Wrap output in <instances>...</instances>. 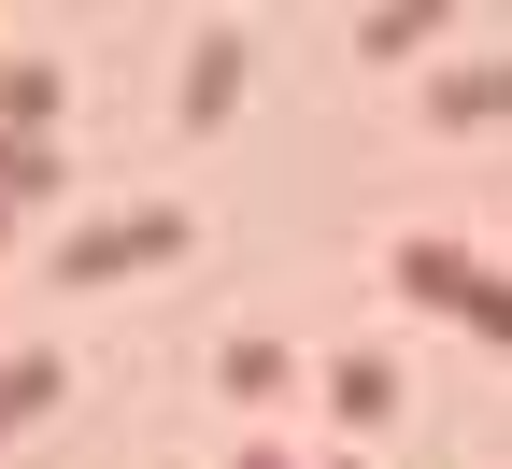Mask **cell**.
<instances>
[{
  "label": "cell",
  "instance_id": "5b68a950",
  "mask_svg": "<svg viewBox=\"0 0 512 469\" xmlns=\"http://www.w3.org/2000/svg\"><path fill=\"white\" fill-rule=\"evenodd\" d=\"M43 398H57V356H15V370H0V441H15Z\"/></svg>",
  "mask_w": 512,
  "mask_h": 469
},
{
  "label": "cell",
  "instance_id": "6da1fadb",
  "mask_svg": "<svg viewBox=\"0 0 512 469\" xmlns=\"http://www.w3.org/2000/svg\"><path fill=\"white\" fill-rule=\"evenodd\" d=\"M399 285L441 299V313H470L484 342H512V271H484V256H456V242H399Z\"/></svg>",
  "mask_w": 512,
  "mask_h": 469
},
{
  "label": "cell",
  "instance_id": "8992f818",
  "mask_svg": "<svg viewBox=\"0 0 512 469\" xmlns=\"http://www.w3.org/2000/svg\"><path fill=\"white\" fill-rule=\"evenodd\" d=\"M328 398H342V413H399V370H384V356H342Z\"/></svg>",
  "mask_w": 512,
  "mask_h": 469
},
{
  "label": "cell",
  "instance_id": "52a82bcc",
  "mask_svg": "<svg viewBox=\"0 0 512 469\" xmlns=\"http://www.w3.org/2000/svg\"><path fill=\"white\" fill-rule=\"evenodd\" d=\"M15 114H29V128L57 114V57H15V72H0V128H15Z\"/></svg>",
  "mask_w": 512,
  "mask_h": 469
},
{
  "label": "cell",
  "instance_id": "7a4b0ae2",
  "mask_svg": "<svg viewBox=\"0 0 512 469\" xmlns=\"http://www.w3.org/2000/svg\"><path fill=\"white\" fill-rule=\"evenodd\" d=\"M157 256H185V214H143V228H86L72 271H157Z\"/></svg>",
  "mask_w": 512,
  "mask_h": 469
},
{
  "label": "cell",
  "instance_id": "277c9868",
  "mask_svg": "<svg viewBox=\"0 0 512 469\" xmlns=\"http://www.w3.org/2000/svg\"><path fill=\"white\" fill-rule=\"evenodd\" d=\"M427 114H441V128H498V114H512V57H484V72H441Z\"/></svg>",
  "mask_w": 512,
  "mask_h": 469
},
{
  "label": "cell",
  "instance_id": "3957f363",
  "mask_svg": "<svg viewBox=\"0 0 512 469\" xmlns=\"http://www.w3.org/2000/svg\"><path fill=\"white\" fill-rule=\"evenodd\" d=\"M228 86H242V43H228V29H200V43H185V128H214V114H228Z\"/></svg>",
  "mask_w": 512,
  "mask_h": 469
}]
</instances>
